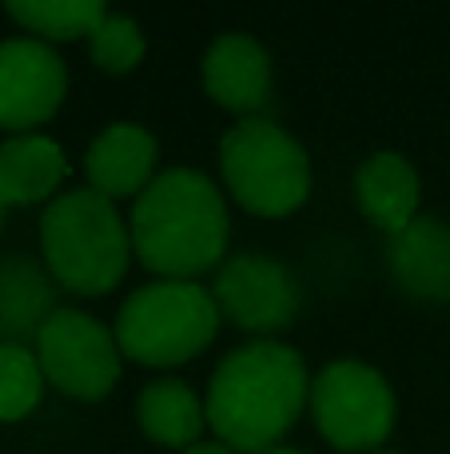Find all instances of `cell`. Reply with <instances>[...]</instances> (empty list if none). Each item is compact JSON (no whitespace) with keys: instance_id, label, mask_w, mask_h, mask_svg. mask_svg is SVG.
<instances>
[{"instance_id":"1","label":"cell","mask_w":450,"mask_h":454,"mask_svg":"<svg viewBox=\"0 0 450 454\" xmlns=\"http://www.w3.org/2000/svg\"><path fill=\"white\" fill-rule=\"evenodd\" d=\"M311 403V379L299 351L283 343H252L231 351L215 367L207 387V427L223 447L239 454H263L279 447L303 407Z\"/></svg>"},{"instance_id":"2","label":"cell","mask_w":450,"mask_h":454,"mask_svg":"<svg viewBox=\"0 0 450 454\" xmlns=\"http://www.w3.org/2000/svg\"><path fill=\"white\" fill-rule=\"evenodd\" d=\"M132 255L159 279H196L215 267L228 247V204L223 192L191 168L159 172L132 204Z\"/></svg>"},{"instance_id":"3","label":"cell","mask_w":450,"mask_h":454,"mask_svg":"<svg viewBox=\"0 0 450 454\" xmlns=\"http://www.w3.org/2000/svg\"><path fill=\"white\" fill-rule=\"evenodd\" d=\"M40 251L60 287L76 295H108L120 287L132 259V235L116 204L100 192H64L44 207Z\"/></svg>"},{"instance_id":"4","label":"cell","mask_w":450,"mask_h":454,"mask_svg":"<svg viewBox=\"0 0 450 454\" xmlns=\"http://www.w3.org/2000/svg\"><path fill=\"white\" fill-rule=\"evenodd\" d=\"M215 295L188 279H156L120 307V351L144 367H180L196 359L220 331Z\"/></svg>"},{"instance_id":"5","label":"cell","mask_w":450,"mask_h":454,"mask_svg":"<svg viewBox=\"0 0 450 454\" xmlns=\"http://www.w3.org/2000/svg\"><path fill=\"white\" fill-rule=\"evenodd\" d=\"M228 192L252 215H291L311 192V160L295 136L263 116L239 120L220 140Z\"/></svg>"},{"instance_id":"6","label":"cell","mask_w":450,"mask_h":454,"mask_svg":"<svg viewBox=\"0 0 450 454\" xmlns=\"http://www.w3.org/2000/svg\"><path fill=\"white\" fill-rule=\"evenodd\" d=\"M311 415L315 427L335 450L367 454L391 439L399 403L391 383L375 367L355 359H339L319 371L311 383Z\"/></svg>"},{"instance_id":"7","label":"cell","mask_w":450,"mask_h":454,"mask_svg":"<svg viewBox=\"0 0 450 454\" xmlns=\"http://www.w3.org/2000/svg\"><path fill=\"white\" fill-rule=\"evenodd\" d=\"M36 359L56 391L80 403H96L120 383L124 351L116 331L76 307H56L36 331Z\"/></svg>"},{"instance_id":"8","label":"cell","mask_w":450,"mask_h":454,"mask_svg":"<svg viewBox=\"0 0 450 454\" xmlns=\"http://www.w3.org/2000/svg\"><path fill=\"white\" fill-rule=\"evenodd\" d=\"M215 307L236 327L271 335L295 323L299 315V283L271 255H231L215 275Z\"/></svg>"},{"instance_id":"9","label":"cell","mask_w":450,"mask_h":454,"mask_svg":"<svg viewBox=\"0 0 450 454\" xmlns=\"http://www.w3.org/2000/svg\"><path fill=\"white\" fill-rule=\"evenodd\" d=\"M68 96V68L36 36L0 40V128L24 136L48 124Z\"/></svg>"},{"instance_id":"10","label":"cell","mask_w":450,"mask_h":454,"mask_svg":"<svg viewBox=\"0 0 450 454\" xmlns=\"http://www.w3.org/2000/svg\"><path fill=\"white\" fill-rule=\"evenodd\" d=\"M156 136L140 124H108L84 152L88 188L104 200H140L156 180Z\"/></svg>"},{"instance_id":"11","label":"cell","mask_w":450,"mask_h":454,"mask_svg":"<svg viewBox=\"0 0 450 454\" xmlns=\"http://www.w3.org/2000/svg\"><path fill=\"white\" fill-rule=\"evenodd\" d=\"M204 88L220 108L252 120L271 96V56L244 32H223L204 56Z\"/></svg>"},{"instance_id":"12","label":"cell","mask_w":450,"mask_h":454,"mask_svg":"<svg viewBox=\"0 0 450 454\" xmlns=\"http://www.w3.org/2000/svg\"><path fill=\"white\" fill-rule=\"evenodd\" d=\"M423 180L415 164L399 152H375L355 172V204L379 231L399 235L419 220Z\"/></svg>"},{"instance_id":"13","label":"cell","mask_w":450,"mask_h":454,"mask_svg":"<svg viewBox=\"0 0 450 454\" xmlns=\"http://www.w3.org/2000/svg\"><path fill=\"white\" fill-rule=\"evenodd\" d=\"M391 275L415 299H450V227L443 220H415L391 235Z\"/></svg>"},{"instance_id":"14","label":"cell","mask_w":450,"mask_h":454,"mask_svg":"<svg viewBox=\"0 0 450 454\" xmlns=\"http://www.w3.org/2000/svg\"><path fill=\"white\" fill-rule=\"evenodd\" d=\"M68 176L60 144L40 132L8 136L0 144V204L4 207H28V204H52L56 188Z\"/></svg>"},{"instance_id":"15","label":"cell","mask_w":450,"mask_h":454,"mask_svg":"<svg viewBox=\"0 0 450 454\" xmlns=\"http://www.w3.org/2000/svg\"><path fill=\"white\" fill-rule=\"evenodd\" d=\"M136 419H140V431L151 442L191 450L199 447V434L207 427V407L183 379H159V383H148L140 391Z\"/></svg>"},{"instance_id":"16","label":"cell","mask_w":450,"mask_h":454,"mask_svg":"<svg viewBox=\"0 0 450 454\" xmlns=\"http://www.w3.org/2000/svg\"><path fill=\"white\" fill-rule=\"evenodd\" d=\"M108 8L100 0H12L8 16L36 32V40H80L92 36Z\"/></svg>"},{"instance_id":"17","label":"cell","mask_w":450,"mask_h":454,"mask_svg":"<svg viewBox=\"0 0 450 454\" xmlns=\"http://www.w3.org/2000/svg\"><path fill=\"white\" fill-rule=\"evenodd\" d=\"M52 291L48 279L28 263L0 267V331H32L36 335L52 315Z\"/></svg>"},{"instance_id":"18","label":"cell","mask_w":450,"mask_h":454,"mask_svg":"<svg viewBox=\"0 0 450 454\" xmlns=\"http://www.w3.org/2000/svg\"><path fill=\"white\" fill-rule=\"evenodd\" d=\"M44 383L36 351L24 343H0V423H20L32 415L40 407Z\"/></svg>"},{"instance_id":"19","label":"cell","mask_w":450,"mask_h":454,"mask_svg":"<svg viewBox=\"0 0 450 454\" xmlns=\"http://www.w3.org/2000/svg\"><path fill=\"white\" fill-rule=\"evenodd\" d=\"M88 52H92V64L112 76H124L136 64L144 60L148 44H144V32L132 16L124 12H104V20L96 24V32L88 36Z\"/></svg>"},{"instance_id":"20","label":"cell","mask_w":450,"mask_h":454,"mask_svg":"<svg viewBox=\"0 0 450 454\" xmlns=\"http://www.w3.org/2000/svg\"><path fill=\"white\" fill-rule=\"evenodd\" d=\"M183 454H239V450L223 447V442H199V447H191V450H183Z\"/></svg>"},{"instance_id":"21","label":"cell","mask_w":450,"mask_h":454,"mask_svg":"<svg viewBox=\"0 0 450 454\" xmlns=\"http://www.w3.org/2000/svg\"><path fill=\"white\" fill-rule=\"evenodd\" d=\"M263 454H307V450H295V447H271V450H263Z\"/></svg>"},{"instance_id":"22","label":"cell","mask_w":450,"mask_h":454,"mask_svg":"<svg viewBox=\"0 0 450 454\" xmlns=\"http://www.w3.org/2000/svg\"><path fill=\"white\" fill-rule=\"evenodd\" d=\"M0 220H4V204H0Z\"/></svg>"},{"instance_id":"23","label":"cell","mask_w":450,"mask_h":454,"mask_svg":"<svg viewBox=\"0 0 450 454\" xmlns=\"http://www.w3.org/2000/svg\"><path fill=\"white\" fill-rule=\"evenodd\" d=\"M375 454H387V450H375Z\"/></svg>"}]
</instances>
